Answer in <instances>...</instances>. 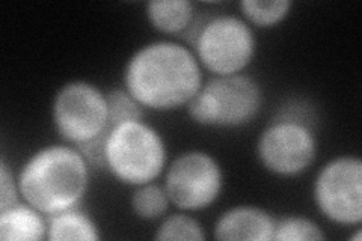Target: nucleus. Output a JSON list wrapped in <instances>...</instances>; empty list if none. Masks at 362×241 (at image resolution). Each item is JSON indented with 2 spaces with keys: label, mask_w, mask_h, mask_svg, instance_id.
I'll return each mask as SVG.
<instances>
[{
  "label": "nucleus",
  "mask_w": 362,
  "mask_h": 241,
  "mask_svg": "<svg viewBox=\"0 0 362 241\" xmlns=\"http://www.w3.org/2000/svg\"><path fill=\"white\" fill-rule=\"evenodd\" d=\"M204 83V70L189 45L171 40L146 42L129 57L122 86L144 109L186 107Z\"/></svg>",
  "instance_id": "f257e3e1"
},
{
  "label": "nucleus",
  "mask_w": 362,
  "mask_h": 241,
  "mask_svg": "<svg viewBox=\"0 0 362 241\" xmlns=\"http://www.w3.org/2000/svg\"><path fill=\"white\" fill-rule=\"evenodd\" d=\"M90 170L74 145L42 146L18 170L21 199L47 217L74 208L86 196Z\"/></svg>",
  "instance_id": "f03ea898"
},
{
  "label": "nucleus",
  "mask_w": 362,
  "mask_h": 241,
  "mask_svg": "<svg viewBox=\"0 0 362 241\" xmlns=\"http://www.w3.org/2000/svg\"><path fill=\"white\" fill-rule=\"evenodd\" d=\"M185 37L204 71L213 77L242 74L257 53L255 30L242 16L197 17Z\"/></svg>",
  "instance_id": "7ed1b4c3"
},
{
  "label": "nucleus",
  "mask_w": 362,
  "mask_h": 241,
  "mask_svg": "<svg viewBox=\"0 0 362 241\" xmlns=\"http://www.w3.org/2000/svg\"><path fill=\"white\" fill-rule=\"evenodd\" d=\"M106 172L129 187L148 184L168 167L162 133L148 122L126 121L110 129L105 142Z\"/></svg>",
  "instance_id": "20e7f679"
},
{
  "label": "nucleus",
  "mask_w": 362,
  "mask_h": 241,
  "mask_svg": "<svg viewBox=\"0 0 362 241\" xmlns=\"http://www.w3.org/2000/svg\"><path fill=\"white\" fill-rule=\"evenodd\" d=\"M263 101L262 85L242 73L209 78L186 110L201 127L233 130L251 124L262 112Z\"/></svg>",
  "instance_id": "39448f33"
},
{
  "label": "nucleus",
  "mask_w": 362,
  "mask_h": 241,
  "mask_svg": "<svg viewBox=\"0 0 362 241\" xmlns=\"http://www.w3.org/2000/svg\"><path fill=\"white\" fill-rule=\"evenodd\" d=\"M319 142L311 124L287 110L270 121L255 143L258 163L279 178H296L314 165Z\"/></svg>",
  "instance_id": "423d86ee"
},
{
  "label": "nucleus",
  "mask_w": 362,
  "mask_h": 241,
  "mask_svg": "<svg viewBox=\"0 0 362 241\" xmlns=\"http://www.w3.org/2000/svg\"><path fill=\"white\" fill-rule=\"evenodd\" d=\"M50 114L64 143L78 146L109 133L107 95L88 80L64 83L53 97Z\"/></svg>",
  "instance_id": "0eeeda50"
},
{
  "label": "nucleus",
  "mask_w": 362,
  "mask_h": 241,
  "mask_svg": "<svg viewBox=\"0 0 362 241\" xmlns=\"http://www.w3.org/2000/svg\"><path fill=\"white\" fill-rule=\"evenodd\" d=\"M223 184L219 160L202 149L178 154L165 170L163 187L178 211L198 213L210 208L221 198Z\"/></svg>",
  "instance_id": "6e6552de"
},
{
  "label": "nucleus",
  "mask_w": 362,
  "mask_h": 241,
  "mask_svg": "<svg viewBox=\"0 0 362 241\" xmlns=\"http://www.w3.org/2000/svg\"><path fill=\"white\" fill-rule=\"evenodd\" d=\"M313 201L325 219L337 226L362 223V162L356 155H337L317 172Z\"/></svg>",
  "instance_id": "1a4fd4ad"
},
{
  "label": "nucleus",
  "mask_w": 362,
  "mask_h": 241,
  "mask_svg": "<svg viewBox=\"0 0 362 241\" xmlns=\"http://www.w3.org/2000/svg\"><path fill=\"white\" fill-rule=\"evenodd\" d=\"M276 217L257 205H235L225 210L213 226L219 241H274Z\"/></svg>",
  "instance_id": "9d476101"
},
{
  "label": "nucleus",
  "mask_w": 362,
  "mask_h": 241,
  "mask_svg": "<svg viewBox=\"0 0 362 241\" xmlns=\"http://www.w3.org/2000/svg\"><path fill=\"white\" fill-rule=\"evenodd\" d=\"M47 216L21 201L0 211V240L41 241L47 240Z\"/></svg>",
  "instance_id": "9b49d317"
},
{
  "label": "nucleus",
  "mask_w": 362,
  "mask_h": 241,
  "mask_svg": "<svg viewBox=\"0 0 362 241\" xmlns=\"http://www.w3.org/2000/svg\"><path fill=\"white\" fill-rule=\"evenodd\" d=\"M145 17L162 35L185 37L198 16L190 0H151L145 5Z\"/></svg>",
  "instance_id": "f8f14e48"
},
{
  "label": "nucleus",
  "mask_w": 362,
  "mask_h": 241,
  "mask_svg": "<svg viewBox=\"0 0 362 241\" xmlns=\"http://www.w3.org/2000/svg\"><path fill=\"white\" fill-rule=\"evenodd\" d=\"M50 241H98L101 233L97 222L81 206L47 217Z\"/></svg>",
  "instance_id": "ddd939ff"
},
{
  "label": "nucleus",
  "mask_w": 362,
  "mask_h": 241,
  "mask_svg": "<svg viewBox=\"0 0 362 241\" xmlns=\"http://www.w3.org/2000/svg\"><path fill=\"white\" fill-rule=\"evenodd\" d=\"M163 184L156 181L148 184L134 187L130 196V208L133 214L142 222H160L171 206Z\"/></svg>",
  "instance_id": "4468645a"
},
{
  "label": "nucleus",
  "mask_w": 362,
  "mask_h": 241,
  "mask_svg": "<svg viewBox=\"0 0 362 241\" xmlns=\"http://www.w3.org/2000/svg\"><path fill=\"white\" fill-rule=\"evenodd\" d=\"M242 17L254 29H272L279 26L293 9L291 0H242Z\"/></svg>",
  "instance_id": "2eb2a0df"
},
{
  "label": "nucleus",
  "mask_w": 362,
  "mask_h": 241,
  "mask_svg": "<svg viewBox=\"0 0 362 241\" xmlns=\"http://www.w3.org/2000/svg\"><path fill=\"white\" fill-rule=\"evenodd\" d=\"M154 238L158 241H204L207 238L202 225L186 211L166 214L158 223Z\"/></svg>",
  "instance_id": "dca6fc26"
},
{
  "label": "nucleus",
  "mask_w": 362,
  "mask_h": 241,
  "mask_svg": "<svg viewBox=\"0 0 362 241\" xmlns=\"http://www.w3.org/2000/svg\"><path fill=\"white\" fill-rule=\"evenodd\" d=\"M325 238L322 226L307 216L290 214L275 222L274 241H322Z\"/></svg>",
  "instance_id": "f3484780"
},
{
  "label": "nucleus",
  "mask_w": 362,
  "mask_h": 241,
  "mask_svg": "<svg viewBox=\"0 0 362 241\" xmlns=\"http://www.w3.org/2000/svg\"><path fill=\"white\" fill-rule=\"evenodd\" d=\"M106 95L109 106V130L126 121L145 119V109L124 86L110 89Z\"/></svg>",
  "instance_id": "a211bd4d"
},
{
  "label": "nucleus",
  "mask_w": 362,
  "mask_h": 241,
  "mask_svg": "<svg viewBox=\"0 0 362 241\" xmlns=\"http://www.w3.org/2000/svg\"><path fill=\"white\" fill-rule=\"evenodd\" d=\"M21 201L17 177L11 172L6 160L2 158V162H0V211Z\"/></svg>",
  "instance_id": "6ab92c4d"
}]
</instances>
